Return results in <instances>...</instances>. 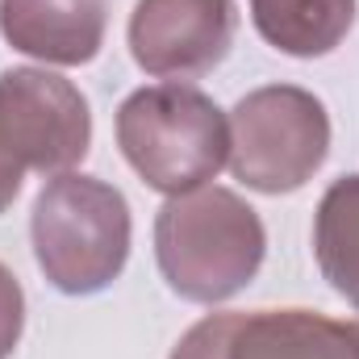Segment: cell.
<instances>
[{
    "label": "cell",
    "instance_id": "1",
    "mask_svg": "<svg viewBox=\"0 0 359 359\" xmlns=\"http://www.w3.org/2000/svg\"><path fill=\"white\" fill-rule=\"evenodd\" d=\"M264 247L259 213L217 184L168 196L155 217L159 271L176 297L196 305H217L243 292L264 264Z\"/></svg>",
    "mask_w": 359,
    "mask_h": 359
},
{
    "label": "cell",
    "instance_id": "2",
    "mask_svg": "<svg viewBox=\"0 0 359 359\" xmlns=\"http://www.w3.org/2000/svg\"><path fill=\"white\" fill-rule=\"evenodd\" d=\"M29 234L42 276L67 297H92L130 259V205L104 180L63 172L42 184Z\"/></svg>",
    "mask_w": 359,
    "mask_h": 359
},
{
    "label": "cell",
    "instance_id": "3",
    "mask_svg": "<svg viewBox=\"0 0 359 359\" xmlns=\"http://www.w3.org/2000/svg\"><path fill=\"white\" fill-rule=\"evenodd\" d=\"M117 147L155 192H192L230 159V117L188 84H151L117 109Z\"/></svg>",
    "mask_w": 359,
    "mask_h": 359
},
{
    "label": "cell",
    "instance_id": "4",
    "mask_svg": "<svg viewBox=\"0 0 359 359\" xmlns=\"http://www.w3.org/2000/svg\"><path fill=\"white\" fill-rule=\"evenodd\" d=\"M330 117L305 88L271 84L247 92L230 113V172L255 192H297L326 163Z\"/></svg>",
    "mask_w": 359,
    "mask_h": 359
},
{
    "label": "cell",
    "instance_id": "5",
    "mask_svg": "<svg viewBox=\"0 0 359 359\" xmlns=\"http://www.w3.org/2000/svg\"><path fill=\"white\" fill-rule=\"evenodd\" d=\"M0 126L25 172L63 176L92 142V113L80 88L42 67L0 72Z\"/></svg>",
    "mask_w": 359,
    "mask_h": 359
},
{
    "label": "cell",
    "instance_id": "6",
    "mask_svg": "<svg viewBox=\"0 0 359 359\" xmlns=\"http://www.w3.org/2000/svg\"><path fill=\"white\" fill-rule=\"evenodd\" d=\"M172 359H359V322L313 309L209 313L180 339Z\"/></svg>",
    "mask_w": 359,
    "mask_h": 359
},
{
    "label": "cell",
    "instance_id": "7",
    "mask_svg": "<svg viewBox=\"0 0 359 359\" xmlns=\"http://www.w3.org/2000/svg\"><path fill=\"white\" fill-rule=\"evenodd\" d=\"M238 34L234 0H138L130 17V50L147 76L196 80L213 72Z\"/></svg>",
    "mask_w": 359,
    "mask_h": 359
},
{
    "label": "cell",
    "instance_id": "8",
    "mask_svg": "<svg viewBox=\"0 0 359 359\" xmlns=\"http://www.w3.org/2000/svg\"><path fill=\"white\" fill-rule=\"evenodd\" d=\"M109 0H0V34L13 50L80 67L104 46Z\"/></svg>",
    "mask_w": 359,
    "mask_h": 359
},
{
    "label": "cell",
    "instance_id": "9",
    "mask_svg": "<svg viewBox=\"0 0 359 359\" xmlns=\"http://www.w3.org/2000/svg\"><path fill=\"white\" fill-rule=\"evenodd\" d=\"M251 21L280 55L322 59L355 25V0H251Z\"/></svg>",
    "mask_w": 359,
    "mask_h": 359
},
{
    "label": "cell",
    "instance_id": "10",
    "mask_svg": "<svg viewBox=\"0 0 359 359\" xmlns=\"http://www.w3.org/2000/svg\"><path fill=\"white\" fill-rule=\"evenodd\" d=\"M313 255L330 288L359 309V176L326 188L313 217Z\"/></svg>",
    "mask_w": 359,
    "mask_h": 359
},
{
    "label": "cell",
    "instance_id": "11",
    "mask_svg": "<svg viewBox=\"0 0 359 359\" xmlns=\"http://www.w3.org/2000/svg\"><path fill=\"white\" fill-rule=\"evenodd\" d=\"M21 326H25V297H21V284L17 276L0 264V359L13 355L17 339H21Z\"/></svg>",
    "mask_w": 359,
    "mask_h": 359
},
{
    "label": "cell",
    "instance_id": "12",
    "mask_svg": "<svg viewBox=\"0 0 359 359\" xmlns=\"http://www.w3.org/2000/svg\"><path fill=\"white\" fill-rule=\"evenodd\" d=\"M21 176H25V163H21V155L13 151V142H8V134H4V126H0V213L17 201Z\"/></svg>",
    "mask_w": 359,
    "mask_h": 359
}]
</instances>
